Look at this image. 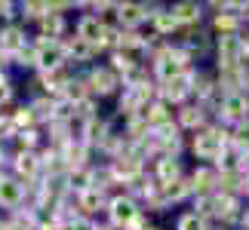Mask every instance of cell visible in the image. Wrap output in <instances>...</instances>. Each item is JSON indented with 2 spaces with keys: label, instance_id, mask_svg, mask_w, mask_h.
<instances>
[{
  "label": "cell",
  "instance_id": "1",
  "mask_svg": "<svg viewBox=\"0 0 249 230\" xmlns=\"http://www.w3.org/2000/svg\"><path fill=\"white\" fill-rule=\"evenodd\" d=\"M228 141H231V126H225V123H209V126L197 129L188 135V153L194 157L197 163H206V166H213L218 160V153L228 148Z\"/></svg>",
  "mask_w": 249,
  "mask_h": 230
},
{
  "label": "cell",
  "instance_id": "2",
  "mask_svg": "<svg viewBox=\"0 0 249 230\" xmlns=\"http://www.w3.org/2000/svg\"><path fill=\"white\" fill-rule=\"evenodd\" d=\"M86 86H89L92 99L102 101V99H117V92L123 89V80L111 71L108 62H95L86 68Z\"/></svg>",
  "mask_w": 249,
  "mask_h": 230
},
{
  "label": "cell",
  "instance_id": "3",
  "mask_svg": "<svg viewBox=\"0 0 249 230\" xmlns=\"http://www.w3.org/2000/svg\"><path fill=\"white\" fill-rule=\"evenodd\" d=\"M139 215H142V206L126 194V190H123V194H114L108 199V209H105V221H108L114 230H129Z\"/></svg>",
  "mask_w": 249,
  "mask_h": 230
},
{
  "label": "cell",
  "instance_id": "4",
  "mask_svg": "<svg viewBox=\"0 0 249 230\" xmlns=\"http://www.w3.org/2000/svg\"><path fill=\"white\" fill-rule=\"evenodd\" d=\"M215 123H225V126H240V123H249V95L246 92H228L222 95V104L215 111Z\"/></svg>",
  "mask_w": 249,
  "mask_h": 230
},
{
  "label": "cell",
  "instance_id": "5",
  "mask_svg": "<svg viewBox=\"0 0 249 230\" xmlns=\"http://www.w3.org/2000/svg\"><path fill=\"white\" fill-rule=\"evenodd\" d=\"M215 68L213 71H225V68H240L246 65V52H243V37L234 34V37H215Z\"/></svg>",
  "mask_w": 249,
  "mask_h": 230
},
{
  "label": "cell",
  "instance_id": "6",
  "mask_svg": "<svg viewBox=\"0 0 249 230\" xmlns=\"http://www.w3.org/2000/svg\"><path fill=\"white\" fill-rule=\"evenodd\" d=\"M34 49H37V71L34 74H50V71H59L68 65L62 40H37L34 37Z\"/></svg>",
  "mask_w": 249,
  "mask_h": 230
},
{
  "label": "cell",
  "instance_id": "7",
  "mask_svg": "<svg viewBox=\"0 0 249 230\" xmlns=\"http://www.w3.org/2000/svg\"><path fill=\"white\" fill-rule=\"evenodd\" d=\"M191 83H194V68L178 74V77H172L166 83H157V99L169 101L172 108H181L185 101H191Z\"/></svg>",
  "mask_w": 249,
  "mask_h": 230
},
{
  "label": "cell",
  "instance_id": "8",
  "mask_svg": "<svg viewBox=\"0 0 249 230\" xmlns=\"http://www.w3.org/2000/svg\"><path fill=\"white\" fill-rule=\"evenodd\" d=\"M34 40V34H31V28H25L22 22H9V25H0V52L3 55H13L18 49H25L28 43Z\"/></svg>",
  "mask_w": 249,
  "mask_h": 230
},
{
  "label": "cell",
  "instance_id": "9",
  "mask_svg": "<svg viewBox=\"0 0 249 230\" xmlns=\"http://www.w3.org/2000/svg\"><path fill=\"white\" fill-rule=\"evenodd\" d=\"M176 123H178V129L185 132V135H191V132L209 126L213 117H209V111L200 101H185L181 108H176Z\"/></svg>",
  "mask_w": 249,
  "mask_h": 230
},
{
  "label": "cell",
  "instance_id": "10",
  "mask_svg": "<svg viewBox=\"0 0 249 230\" xmlns=\"http://www.w3.org/2000/svg\"><path fill=\"white\" fill-rule=\"evenodd\" d=\"M25 203V184L16 181L9 172L0 175V215H13Z\"/></svg>",
  "mask_w": 249,
  "mask_h": 230
},
{
  "label": "cell",
  "instance_id": "11",
  "mask_svg": "<svg viewBox=\"0 0 249 230\" xmlns=\"http://www.w3.org/2000/svg\"><path fill=\"white\" fill-rule=\"evenodd\" d=\"M62 46H65V55H68V65H74V68H89V65H95V59H99V46L86 43L74 34L65 37Z\"/></svg>",
  "mask_w": 249,
  "mask_h": 230
},
{
  "label": "cell",
  "instance_id": "12",
  "mask_svg": "<svg viewBox=\"0 0 249 230\" xmlns=\"http://www.w3.org/2000/svg\"><path fill=\"white\" fill-rule=\"evenodd\" d=\"M188 187H191V199H194V197H206V194H215V187H218V172H215V166L197 163V166L188 172Z\"/></svg>",
  "mask_w": 249,
  "mask_h": 230
},
{
  "label": "cell",
  "instance_id": "13",
  "mask_svg": "<svg viewBox=\"0 0 249 230\" xmlns=\"http://www.w3.org/2000/svg\"><path fill=\"white\" fill-rule=\"evenodd\" d=\"M31 34L37 40H65L71 34V25H68V16H59V13H46L40 22L31 28Z\"/></svg>",
  "mask_w": 249,
  "mask_h": 230
},
{
  "label": "cell",
  "instance_id": "14",
  "mask_svg": "<svg viewBox=\"0 0 249 230\" xmlns=\"http://www.w3.org/2000/svg\"><path fill=\"white\" fill-rule=\"evenodd\" d=\"M145 172H151V178H154L157 184H176V181H181L188 175L185 163H181V160H169V157H157L154 163H148Z\"/></svg>",
  "mask_w": 249,
  "mask_h": 230
},
{
  "label": "cell",
  "instance_id": "15",
  "mask_svg": "<svg viewBox=\"0 0 249 230\" xmlns=\"http://www.w3.org/2000/svg\"><path fill=\"white\" fill-rule=\"evenodd\" d=\"M74 203H77V212H80L83 218L102 221V218H105V209H108V194H105V190H95V187H89L86 194L74 197Z\"/></svg>",
  "mask_w": 249,
  "mask_h": 230
},
{
  "label": "cell",
  "instance_id": "16",
  "mask_svg": "<svg viewBox=\"0 0 249 230\" xmlns=\"http://www.w3.org/2000/svg\"><path fill=\"white\" fill-rule=\"evenodd\" d=\"M206 28L213 31V37H234V34H243V18L231 13V9H222V13H215V16H209L206 18Z\"/></svg>",
  "mask_w": 249,
  "mask_h": 230
},
{
  "label": "cell",
  "instance_id": "17",
  "mask_svg": "<svg viewBox=\"0 0 249 230\" xmlns=\"http://www.w3.org/2000/svg\"><path fill=\"white\" fill-rule=\"evenodd\" d=\"M71 34H74V37H80V40H86V43H92V46H102L105 25H102V18H99V16H92V13H80V16H77V22H74V28H71ZM99 52H102V49H99Z\"/></svg>",
  "mask_w": 249,
  "mask_h": 230
},
{
  "label": "cell",
  "instance_id": "18",
  "mask_svg": "<svg viewBox=\"0 0 249 230\" xmlns=\"http://www.w3.org/2000/svg\"><path fill=\"white\" fill-rule=\"evenodd\" d=\"M108 166H111L114 181H117V184H123V187H126V184H129V181L136 178V175H142V172H145V166H142V163H139L136 157H129L126 150H123L120 157L108 160Z\"/></svg>",
  "mask_w": 249,
  "mask_h": 230
},
{
  "label": "cell",
  "instance_id": "19",
  "mask_svg": "<svg viewBox=\"0 0 249 230\" xmlns=\"http://www.w3.org/2000/svg\"><path fill=\"white\" fill-rule=\"evenodd\" d=\"M172 16H176V22L181 28H197V25H206V9L203 3H197V0H185V3H169Z\"/></svg>",
  "mask_w": 249,
  "mask_h": 230
},
{
  "label": "cell",
  "instance_id": "20",
  "mask_svg": "<svg viewBox=\"0 0 249 230\" xmlns=\"http://www.w3.org/2000/svg\"><path fill=\"white\" fill-rule=\"evenodd\" d=\"M65 187H68L71 197L86 194V190L92 187V166H86V169H68V175H65Z\"/></svg>",
  "mask_w": 249,
  "mask_h": 230
},
{
  "label": "cell",
  "instance_id": "21",
  "mask_svg": "<svg viewBox=\"0 0 249 230\" xmlns=\"http://www.w3.org/2000/svg\"><path fill=\"white\" fill-rule=\"evenodd\" d=\"M213 166H215L218 175H237V172H243V153L234 150V148H225Z\"/></svg>",
  "mask_w": 249,
  "mask_h": 230
},
{
  "label": "cell",
  "instance_id": "22",
  "mask_svg": "<svg viewBox=\"0 0 249 230\" xmlns=\"http://www.w3.org/2000/svg\"><path fill=\"white\" fill-rule=\"evenodd\" d=\"M9 117H13V126H16V132H22V129H37V120H34L31 108H28V101H18V104H13Z\"/></svg>",
  "mask_w": 249,
  "mask_h": 230
},
{
  "label": "cell",
  "instance_id": "23",
  "mask_svg": "<svg viewBox=\"0 0 249 230\" xmlns=\"http://www.w3.org/2000/svg\"><path fill=\"white\" fill-rule=\"evenodd\" d=\"M172 227H176V230H213V224L203 221L200 215H194L191 209H188V212H181V215L176 218V224H172Z\"/></svg>",
  "mask_w": 249,
  "mask_h": 230
},
{
  "label": "cell",
  "instance_id": "24",
  "mask_svg": "<svg viewBox=\"0 0 249 230\" xmlns=\"http://www.w3.org/2000/svg\"><path fill=\"white\" fill-rule=\"evenodd\" d=\"M16 104V86L9 74H0V111H9Z\"/></svg>",
  "mask_w": 249,
  "mask_h": 230
},
{
  "label": "cell",
  "instance_id": "25",
  "mask_svg": "<svg viewBox=\"0 0 249 230\" xmlns=\"http://www.w3.org/2000/svg\"><path fill=\"white\" fill-rule=\"evenodd\" d=\"M228 148H234L240 153L249 150V123H240V126L231 129V141H228Z\"/></svg>",
  "mask_w": 249,
  "mask_h": 230
},
{
  "label": "cell",
  "instance_id": "26",
  "mask_svg": "<svg viewBox=\"0 0 249 230\" xmlns=\"http://www.w3.org/2000/svg\"><path fill=\"white\" fill-rule=\"evenodd\" d=\"M18 22V3L16 0H0V25Z\"/></svg>",
  "mask_w": 249,
  "mask_h": 230
},
{
  "label": "cell",
  "instance_id": "27",
  "mask_svg": "<svg viewBox=\"0 0 249 230\" xmlns=\"http://www.w3.org/2000/svg\"><path fill=\"white\" fill-rule=\"evenodd\" d=\"M95 224H99V221H92V218H77V221H71L68 227H65V230H95Z\"/></svg>",
  "mask_w": 249,
  "mask_h": 230
},
{
  "label": "cell",
  "instance_id": "28",
  "mask_svg": "<svg viewBox=\"0 0 249 230\" xmlns=\"http://www.w3.org/2000/svg\"><path fill=\"white\" fill-rule=\"evenodd\" d=\"M237 230H249V203H243V215H240V227Z\"/></svg>",
  "mask_w": 249,
  "mask_h": 230
},
{
  "label": "cell",
  "instance_id": "29",
  "mask_svg": "<svg viewBox=\"0 0 249 230\" xmlns=\"http://www.w3.org/2000/svg\"><path fill=\"white\" fill-rule=\"evenodd\" d=\"M243 52H246V62H249V28H243Z\"/></svg>",
  "mask_w": 249,
  "mask_h": 230
},
{
  "label": "cell",
  "instance_id": "30",
  "mask_svg": "<svg viewBox=\"0 0 249 230\" xmlns=\"http://www.w3.org/2000/svg\"><path fill=\"white\" fill-rule=\"evenodd\" d=\"M95 230H114V227H111L108 221H99V224H95Z\"/></svg>",
  "mask_w": 249,
  "mask_h": 230
},
{
  "label": "cell",
  "instance_id": "31",
  "mask_svg": "<svg viewBox=\"0 0 249 230\" xmlns=\"http://www.w3.org/2000/svg\"><path fill=\"white\" fill-rule=\"evenodd\" d=\"M243 172H246V175H249V150L243 153Z\"/></svg>",
  "mask_w": 249,
  "mask_h": 230
},
{
  "label": "cell",
  "instance_id": "32",
  "mask_svg": "<svg viewBox=\"0 0 249 230\" xmlns=\"http://www.w3.org/2000/svg\"><path fill=\"white\" fill-rule=\"evenodd\" d=\"M145 230H163V227H160V224H154V221H151V224H148Z\"/></svg>",
  "mask_w": 249,
  "mask_h": 230
},
{
  "label": "cell",
  "instance_id": "33",
  "mask_svg": "<svg viewBox=\"0 0 249 230\" xmlns=\"http://www.w3.org/2000/svg\"><path fill=\"white\" fill-rule=\"evenodd\" d=\"M0 230H6V215H0Z\"/></svg>",
  "mask_w": 249,
  "mask_h": 230
}]
</instances>
